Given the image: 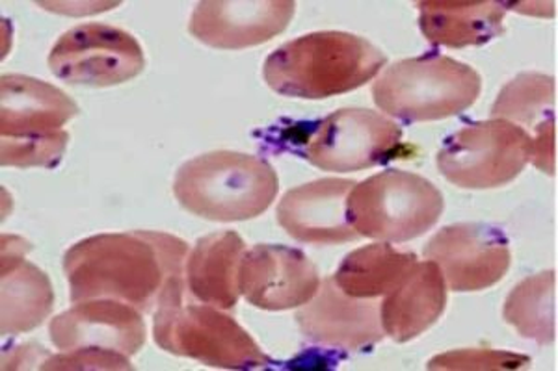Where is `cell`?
Returning a JSON list of instances; mask_svg holds the SVG:
<instances>
[{
  "mask_svg": "<svg viewBox=\"0 0 558 371\" xmlns=\"http://www.w3.org/2000/svg\"><path fill=\"white\" fill-rule=\"evenodd\" d=\"M386 63L384 52L362 36L313 32L278 47L263 65V76L276 94L320 101L362 88Z\"/></svg>",
  "mask_w": 558,
  "mask_h": 371,
  "instance_id": "obj_2",
  "label": "cell"
},
{
  "mask_svg": "<svg viewBox=\"0 0 558 371\" xmlns=\"http://www.w3.org/2000/svg\"><path fill=\"white\" fill-rule=\"evenodd\" d=\"M52 346L60 351L107 349L133 357L146 344L142 312L118 299H86L52 318L49 325Z\"/></svg>",
  "mask_w": 558,
  "mask_h": 371,
  "instance_id": "obj_14",
  "label": "cell"
},
{
  "mask_svg": "<svg viewBox=\"0 0 558 371\" xmlns=\"http://www.w3.org/2000/svg\"><path fill=\"white\" fill-rule=\"evenodd\" d=\"M70 144V134L65 131L47 138L2 139L0 138V164L12 168H57Z\"/></svg>",
  "mask_w": 558,
  "mask_h": 371,
  "instance_id": "obj_24",
  "label": "cell"
},
{
  "mask_svg": "<svg viewBox=\"0 0 558 371\" xmlns=\"http://www.w3.org/2000/svg\"><path fill=\"white\" fill-rule=\"evenodd\" d=\"M447 283L432 260L415 262L402 283L380 302L381 329L397 344L426 333L444 316Z\"/></svg>",
  "mask_w": 558,
  "mask_h": 371,
  "instance_id": "obj_18",
  "label": "cell"
},
{
  "mask_svg": "<svg viewBox=\"0 0 558 371\" xmlns=\"http://www.w3.org/2000/svg\"><path fill=\"white\" fill-rule=\"evenodd\" d=\"M418 28L426 41L449 49L483 47L505 32L507 2L495 0H423Z\"/></svg>",
  "mask_w": 558,
  "mask_h": 371,
  "instance_id": "obj_19",
  "label": "cell"
},
{
  "mask_svg": "<svg viewBox=\"0 0 558 371\" xmlns=\"http://www.w3.org/2000/svg\"><path fill=\"white\" fill-rule=\"evenodd\" d=\"M39 370H133L131 360L125 355L107 349H73L60 355H49L41 362Z\"/></svg>",
  "mask_w": 558,
  "mask_h": 371,
  "instance_id": "obj_26",
  "label": "cell"
},
{
  "mask_svg": "<svg viewBox=\"0 0 558 371\" xmlns=\"http://www.w3.org/2000/svg\"><path fill=\"white\" fill-rule=\"evenodd\" d=\"M33 246L20 236H2V334L28 333L54 309V292L45 271L25 260Z\"/></svg>",
  "mask_w": 558,
  "mask_h": 371,
  "instance_id": "obj_17",
  "label": "cell"
},
{
  "mask_svg": "<svg viewBox=\"0 0 558 371\" xmlns=\"http://www.w3.org/2000/svg\"><path fill=\"white\" fill-rule=\"evenodd\" d=\"M189 252L183 239L155 231L81 239L64 255L70 299H118L151 314L166 281L183 277Z\"/></svg>",
  "mask_w": 558,
  "mask_h": 371,
  "instance_id": "obj_1",
  "label": "cell"
},
{
  "mask_svg": "<svg viewBox=\"0 0 558 371\" xmlns=\"http://www.w3.org/2000/svg\"><path fill=\"white\" fill-rule=\"evenodd\" d=\"M483 78L468 63L438 52L393 63L373 86L381 112L402 123L454 118L475 104Z\"/></svg>",
  "mask_w": 558,
  "mask_h": 371,
  "instance_id": "obj_5",
  "label": "cell"
},
{
  "mask_svg": "<svg viewBox=\"0 0 558 371\" xmlns=\"http://www.w3.org/2000/svg\"><path fill=\"white\" fill-rule=\"evenodd\" d=\"M402 128L367 108H341L307 125L294 151L318 170L352 173L399 157Z\"/></svg>",
  "mask_w": 558,
  "mask_h": 371,
  "instance_id": "obj_8",
  "label": "cell"
},
{
  "mask_svg": "<svg viewBox=\"0 0 558 371\" xmlns=\"http://www.w3.org/2000/svg\"><path fill=\"white\" fill-rule=\"evenodd\" d=\"M555 78L544 73H521L501 89L492 115L515 125L536 126L555 115Z\"/></svg>",
  "mask_w": 558,
  "mask_h": 371,
  "instance_id": "obj_23",
  "label": "cell"
},
{
  "mask_svg": "<svg viewBox=\"0 0 558 371\" xmlns=\"http://www.w3.org/2000/svg\"><path fill=\"white\" fill-rule=\"evenodd\" d=\"M320 283L317 265L294 247L259 244L244 252L239 268L241 296L260 310L299 309Z\"/></svg>",
  "mask_w": 558,
  "mask_h": 371,
  "instance_id": "obj_11",
  "label": "cell"
},
{
  "mask_svg": "<svg viewBox=\"0 0 558 371\" xmlns=\"http://www.w3.org/2000/svg\"><path fill=\"white\" fill-rule=\"evenodd\" d=\"M294 320L305 341L339 351H371L386 336L380 305L375 299L347 296L333 277L324 279Z\"/></svg>",
  "mask_w": 558,
  "mask_h": 371,
  "instance_id": "obj_12",
  "label": "cell"
},
{
  "mask_svg": "<svg viewBox=\"0 0 558 371\" xmlns=\"http://www.w3.org/2000/svg\"><path fill=\"white\" fill-rule=\"evenodd\" d=\"M279 178L265 158L236 151H213L179 168L173 196L197 218L220 223L265 214L278 196Z\"/></svg>",
  "mask_w": 558,
  "mask_h": 371,
  "instance_id": "obj_3",
  "label": "cell"
},
{
  "mask_svg": "<svg viewBox=\"0 0 558 371\" xmlns=\"http://www.w3.org/2000/svg\"><path fill=\"white\" fill-rule=\"evenodd\" d=\"M533 136V162L534 168H538L544 173L555 175L557 170V152H555V115L542 121L536 128H534Z\"/></svg>",
  "mask_w": 558,
  "mask_h": 371,
  "instance_id": "obj_27",
  "label": "cell"
},
{
  "mask_svg": "<svg viewBox=\"0 0 558 371\" xmlns=\"http://www.w3.org/2000/svg\"><path fill=\"white\" fill-rule=\"evenodd\" d=\"M531 157V133L507 120H489L451 134L436 160L439 173L458 188L492 189L515 181Z\"/></svg>",
  "mask_w": 558,
  "mask_h": 371,
  "instance_id": "obj_7",
  "label": "cell"
},
{
  "mask_svg": "<svg viewBox=\"0 0 558 371\" xmlns=\"http://www.w3.org/2000/svg\"><path fill=\"white\" fill-rule=\"evenodd\" d=\"M415 262V252L399 251L387 242L371 244L349 252L333 273V281L355 299L386 297L402 283Z\"/></svg>",
  "mask_w": 558,
  "mask_h": 371,
  "instance_id": "obj_21",
  "label": "cell"
},
{
  "mask_svg": "<svg viewBox=\"0 0 558 371\" xmlns=\"http://www.w3.org/2000/svg\"><path fill=\"white\" fill-rule=\"evenodd\" d=\"M296 12L292 0H207L192 13V36L213 49L242 51L286 30Z\"/></svg>",
  "mask_w": 558,
  "mask_h": 371,
  "instance_id": "obj_13",
  "label": "cell"
},
{
  "mask_svg": "<svg viewBox=\"0 0 558 371\" xmlns=\"http://www.w3.org/2000/svg\"><path fill=\"white\" fill-rule=\"evenodd\" d=\"M49 70L71 86L108 88L138 76L146 70V57L133 34L105 23H84L54 44Z\"/></svg>",
  "mask_w": 558,
  "mask_h": 371,
  "instance_id": "obj_9",
  "label": "cell"
},
{
  "mask_svg": "<svg viewBox=\"0 0 558 371\" xmlns=\"http://www.w3.org/2000/svg\"><path fill=\"white\" fill-rule=\"evenodd\" d=\"M78 115L75 101L57 86L26 75L0 78V138H47Z\"/></svg>",
  "mask_w": 558,
  "mask_h": 371,
  "instance_id": "obj_16",
  "label": "cell"
},
{
  "mask_svg": "<svg viewBox=\"0 0 558 371\" xmlns=\"http://www.w3.org/2000/svg\"><path fill=\"white\" fill-rule=\"evenodd\" d=\"M502 316L518 333L538 346L557 338V275L542 271L515 286L505 301Z\"/></svg>",
  "mask_w": 558,
  "mask_h": 371,
  "instance_id": "obj_22",
  "label": "cell"
},
{
  "mask_svg": "<svg viewBox=\"0 0 558 371\" xmlns=\"http://www.w3.org/2000/svg\"><path fill=\"white\" fill-rule=\"evenodd\" d=\"M531 364V357L499 349H458L438 355L426 364L428 370L494 371L521 370Z\"/></svg>",
  "mask_w": 558,
  "mask_h": 371,
  "instance_id": "obj_25",
  "label": "cell"
},
{
  "mask_svg": "<svg viewBox=\"0 0 558 371\" xmlns=\"http://www.w3.org/2000/svg\"><path fill=\"white\" fill-rule=\"evenodd\" d=\"M186 281L168 279L153 312L155 344L178 357L222 370H257L270 364L235 318L213 305L184 302Z\"/></svg>",
  "mask_w": 558,
  "mask_h": 371,
  "instance_id": "obj_4",
  "label": "cell"
},
{
  "mask_svg": "<svg viewBox=\"0 0 558 371\" xmlns=\"http://www.w3.org/2000/svg\"><path fill=\"white\" fill-rule=\"evenodd\" d=\"M444 210V196L434 183L402 170L381 171L355 183L347 199V218L355 233L387 244L423 236Z\"/></svg>",
  "mask_w": 558,
  "mask_h": 371,
  "instance_id": "obj_6",
  "label": "cell"
},
{
  "mask_svg": "<svg viewBox=\"0 0 558 371\" xmlns=\"http://www.w3.org/2000/svg\"><path fill=\"white\" fill-rule=\"evenodd\" d=\"M354 181L318 178L281 197L278 223L291 238L312 246H336L362 238L347 218V199Z\"/></svg>",
  "mask_w": 558,
  "mask_h": 371,
  "instance_id": "obj_15",
  "label": "cell"
},
{
  "mask_svg": "<svg viewBox=\"0 0 558 371\" xmlns=\"http://www.w3.org/2000/svg\"><path fill=\"white\" fill-rule=\"evenodd\" d=\"M244 252L246 244L233 231L197 239L184 264L186 292L216 309H235L241 297L239 268Z\"/></svg>",
  "mask_w": 558,
  "mask_h": 371,
  "instance_id": "obj_20",
  "label": "cell"
},
{
  "mask_svg": "<svg viewBox=\"0 0 558 371\" xmlns=\"http://www.w3.org/2000/svg\"><path fill=\"white\" fill-rule=\"evenodd\" d=\"M426 260L439 265L451 292H481L507 275L512 252L507 234L486 223L444 227L426 244Z\"/></svg>",
  "mask_w": 558,
  "mask_h": 371,
  "instance_id": "obj_10",
  "label": "cell"
}]
</instances>
